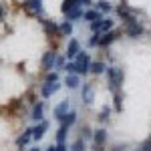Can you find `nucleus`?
Wrapping results in <instances>:
<instances>
[{
	"label": "nucleus",
	"mask_w": 151,
	"mask_h": 151,
	"mask_svg": "<svg viewBox=\"0 0 151 151\" xmlns=\"http://www.w3.org/2000/svg\"><path fill=\"white\" fill-rule=\"evenodd\" d=\"M57 151H69L65 147V143H57Z\"/></svg>",
	"instance_id": "35"
},
{
	"label": "nucleus",
	"mask_w": 151,
	"mask_h": 151,
	"mask_svg": "<svg viewBox=\"0 0 151 151\" xmlns=\"http://www.w3.org/2000/svg\"><path fill=\"white\" fill-rule=\"evenodd\" d=\"M42 28H45V32H47L48 38L60 36V32H58V24L52 22V20H42Z\"/></svg>",
	"instance_id": "5"
},
{
	"label": "nucleus",
	"mask_w": 151,
	"mask_h": 151,
	"mask_svg": "<svg viewBox=\"0 0 151 151\" xmlns=\"http://www.w3.org/2000/svg\"><path fill=\"white\" fill-rule=\"evenodd\" d=\"M65 85H67L69 89H77V87H81V79H79V75H67Z\"/></svg>",
	"instance_id": "15"
},
{
	"label": "nucleus",
	"mask_w": 151,
	"mask_h": 151,
	"mask_svg": "<svg viewBox=\"0 0 151 151\" xmlns=\"http://www.w3.org/2000/svg\"><path fill=\"white\" fill-rule=\"evenodd\" d=\"M26 6L32 8L35 12H40V0H26Z\"/></svg>",
	"instance_id": "27"
},
{
	"label": "nucleus",
	"mask_w": 151,
	"mask_h": 151,
	"mask_svg": "<svg viewBox=\"0 0 151 151\" xmlns=\"http://www.w3.org/2000/svg\"><path fill=\"white\" fill-rule=\"evenodd\" d=\"M89 65H91V58H89V55L81 50V52H79V55L75 57V67H77V75H79V77L87 75V73H89Z\"/></svg>",
	"instance_id": "2"
},
{
	"label": "nucleus",
	"mask_w": 151,
	"mask_h": 151,
	"mask_svg": "<svg viewBox=\"0 0 151 151\" xmlns=\"http://www.w3.org/2000/svg\"><path fill=\"white\" fill-rule=\"evenodd\" d=\"M69 103L70 101H63V103H58V107H55V117H57V121H60L63 117L69 113Z\"/></svg>",
	"instance_id": "12"
},
{
	"label": "nucleus",
	"mask_w": 151,
	"mask_h": 151,
	"mask_svg": "<svg viewBox=\"0 0 151 151\" xmlns=\"http://www.w3.org/2000/svg\"><path fill=\"white\" fill-rule=\"evenodd\" d=\"M121 35H123L121 30H109V32H105V35L99 38V47H109V45H111V42H115Z\"/></svg>",
	"instance_id": "4"
},
{
	"label": "nucleus",
	"mask_w": 151,
	"mask_h": 151,
	"mask_svg": "<svg viewBox=\"0 0 151 151\" xmlns=\"http://www.w3.org/2000/svg\"><path fill=\"white\" fill-rule=\"evenodd\" d=\"M75 121H77V113H75V111H69V113L63 117V119H60L58 123H60L63 127H70V125H73Z\"/></svg>",
	"instance_id": "14"
},
{
	"label": "nucleus",
	"mask_w": 151,
	"mask_h": 151,
	"mask_svg": "<svg viewBox=\"0 0 151 151\" xmlns=\"http://www.w3.org/2000/svg\"><path fill=\"white\" fill-rule=\"evenodd\" d=\"M65 65H67V63H65V57H57L55 58V67H57V69H63Z\"/></svg>",
	"instance_id": "33"
},
{
	"label": "nucleus",
	"mask_w": 151,
	"mask_h": 151,
	"mask_svg": "<svg viewBox=\"0 0 151 151\" xmlns=\"http://www.w3.org/2000/svg\"><path fill=\"white\" fill-rule=\"evenodd\" d=\"M55 58H57V55L52 52V50H48V52H45L42 55V69H52L55 67Z\"/></svg>",
	"instance_id": "11"
},
{
	"label": "nucleus",
	"mask_w": 151,
	"mask_h": 151,
	"mask_svg": "<svg viewBox=\"0 0 151 151\" xmlns=\"http://www.w3.org/2000/svg\"><path fill=\"white\" fill-rule=\"evenodd\" d=\"M105 73H107V79H109V89H111L113 93L119 91V87L123 85V79H125L123 70L117 69V67H111V69H107Z\"/></svg>",
	"instance_id": "1"
},
{
	"label": "nucleus",
	"mask_w": 151,
	"mask_h": 151,
	"mask_svg": "<svg viewBox=\"0 0 151 151\" xmlns=\"http://www.w3.org/2000/svg\"><path fill=\"white\" fill-rule=\"evenodd\" d=\"M99 38H101V36H99V32H95V35L89 38V47H99Z\"/></svg>",
	"instance_id": "31"
},
{
	"label": "nucleus",
	"mask_w": 151,
	"mask_h": 151,
	"mask_svg": "<svg viewBox=\"0 0 151 151\" xmlns=\"http://www.w3.org/2000/svg\"><path fill=\"white\" fill-rule=\"evenodd\" d=\"M58 89H60V85H58V83H45V85H42V89H40V95H42V99H48L52 93H57Z\"/></svg>",
	"instance_id": "6"
},
{
	"label": "nucleus",
	"mask_w": 151,
	"mask_h": 151,
	"mask_svg": "<svg viewBox=\"0 0 151 151\" xmlns=\"http://www.w3.org/2000/svg\"><path fill=\"white\" fill-rule=\"evenodd\" d=\"M105 70H107V67H105V63H101V60H95V63L89 65V73H93V75H101Z\"/></svg>",
	"instance_id": "13"
},
{
	"label": "nucleus",
	"mask_w": 151,
	"mask_h": 151,
	"mask_svg": "<svg viewBox=\"0 0 151 151\" xmlns=\"http://www.w3.org/2000/svg\"><path fill=\"white\" fill-rule=\"evenodd\" d=\"M45 83H58V73H57V70L48 73L47 77H45Z\"/></svg>",
	"instance_id": "28"
},
{
	"label": "nucleus",
	"mask_w": 151,
	"mask_h": 151,
	"mask_svg": "<svg viewBox=\"0 0 151 151\" xmlns=\"http://www.w3.org/2000/svg\"><path fill=\"white\" fill-rule=\"evenodd\" d=\"M70 151H85V139L83 137L75 139V143L70 145Z\"/></svg>",
	"instance_id": "24"
},
{
	"label": "nucleus",
	"mask_w": 151,
	"mask_h": 151,
	"mask_svg": "<svg viewBox=\"0 0 151 151\" xmlns=\"http://www.w3.org/2000/svg\"><path fill=\"white\" fill-rule=\"evenodd\" d=\"M42 115H45V103H35L32 113H30V119L36 121V123H40L42 121Z\"/></svg>",
	"instance_id": "9"
},
{
	"label": "nucleus",
	"mask_w": 151,
	"mask_h": 151,
	"mask_svg": "<svg viewBox=\"0 0 151 151\" xmlns=\"http://www.w3.org/2000/svg\"><path fill=\"white\" fill-rule=\"evenodd\" d=\"M109 113H111V111H109V107H103V109H101V113H99V121H107V119H109Z\"/></svg>",
	"instance_id": "30"
},
{
	"label": "nucleus",
	"mask_w": 151,
	"mask_h": 151,
	"mask_svg": "<svg viewBox=\"0 0 151 151\" xmlns=\"http://www.w3.org/2000/svg\"><path fill=\"white\" fill-rule=\"evenodd\" d=\"M30 139H32V127H30V129H26L22 135H20V137L16 139V145H18V147H24V145H26V143H28Z\"/></svg>",
	"instance_id": "16"
},
{
	"label": "nucleus",
	"mask_w": 151,
	"mask_h": 151,
	"mask_svg": "<svg viewBox=\"0 0 151 151\" xmlns=\"http://www.w3.org/2000/svg\"><path fill=\"white\" fill-rule=\"evenodd\" d=\"M125 35L131 36V38H137V36L143 35V26H141L139 22L135 24H129V26H125Z\"/></svg>",
	"instance_id": "8"
},
{
	"label": "nucleus",
	"mask_w": 151,
	"mask_h": 151,
	"mask_svg": "<svg viewBox=\"0 0 151 151\" xmlns=\"http://www.w3.org/2000/svg\"><path fill=\"white\" fill-rule=\"evenodd\" d=\"M47 151H57V145H50V147H47Z\"/></svg>",
	"instance_id": "36"
},
{
	"label": "nucleus",
	"mask_w": 151,
	"mask_h": 151,
	"mask_svg": "<svg viewBox=\"0 0 151 151\" xmlns=\"http://www.w3.org/2000/svg\"><path fill=\"white\" fill-rule=\"evenodd\" d=\"M79 52H81V45H79V40H77V38H70L69 47H67V57H69V58H75Z\"/></svg>",
	"instance_id": "10"
},
{
	"label": "nucleus",
	"mask_w": 151,
	"mask_h": 151,
	"mask_svg": "<svg viewBox=\"0 0 151 151\" xmlns=\"http://www.w3.org/2000/svg\"><path fill=\"white\" fill-rule=\"evenodd\" d=\"M101 20H103V18H101ZM101 20L91 22V30H93V32H101Z\"/></svg>",
	"instance_id": "32"
},
{
	"label": "nucleus",
	"mask_w": 151,
	"mask_h": 151,
	"mask_svg": "<svg viewBox=\"0 0 151 151\" xmlns=\"http://www.w3.org/2000/svg\"><path fill=\"white\" fill-rule=\"evenodd\" d=\"M111 28H113V20H111V18H103V20H101V30H103V32H109Z\"/></svg>",
	"instance_id": "26"
},
{
	"label": "nucleus",
	"mask_w": 151,
	"mask_h": 151,
	"mask_svg": "<svg viewBox=\"0 0 151 151\" xmlns=\"http://www.w3.org/2000/svg\"><path fill=\"white\" fill-rule=\"evenodd\" d=\"M113 101H115V111H121L123 109V95H121V91H115L113 93Z\"/></svg>",
	"instance_id": "22"
},
{
	"label": "nucleus",
	"mask_w": 151,
	"mask_h": 151,
	"mask_svg": "<svg viewBox=\"0 0 151 151\" xmlns=\"http://www.w3.org/2000/svg\"><path fill=\"white\" fill-rule=\"evenodd\" d=\"M47 129H48V121H40L36 127H32V139H42L45 137V133H47Z\"/></svg>",
	"instance_id": "7"
},
{
	"label": "nucleus",
	"mask_w": 151,
	"mask_h": 151,
	"mask_svg": "<svg viewBox=\"0 0 151 151\" xmlns=\"http://www.w3.org/2000/svg\"><path fill=\"white\" fill-rule=\"evenodd\" d=\"M67 133H69V127H63V125H60V129L57 131V143H65Z\"/></svg>",
	"instance_id": "23"
},
{
	"label": "nucleus",
	"mask_w": 151,
	"mask_h": 151,
	"mask_svg": "<svg viewBox=\"0 0 151 151\" xmlns=\"http://www.w3.org/2000/svg\"><path fill=\"white\" fill-rule=\"evenodd\" d=\"M4 18V10H2V4H0V20Z\"/></svg>",
	"instance_id": "37"
},
{
	"label": "nucleus",
	"mask_w": 151,
	"mask_h": 151,
	"mask_svg": "<svg viewBox=\"0 0 151 151\" xmlns=\"http://www.w3.org/2000/svg\"><path fill=\"white\" fill-rule=\"evenodd\" d=\"M111 8H113V6H111L109 0H101V2L97 4V10H99V12H109Z\"/></svg>",
	"instance_id": "25"
},
{
	"label": "nucleus",
	"mask_w": 151,
	"mask_h": 151,
	"mask_svg": "<svg viewBox=\"0 0 151 151\" xmlns=\"http://www.w3.org/2000/svg\"><path fill=\"white\" fill-rule=\"evenodd\" d=\"M105 143H107V131L105 129H97L93 133V149L105 151Z\"/></svg>",
	"instance_id": "3"
},
{
	"label": "nucleus",
	"mask_w": 151,
	"mask_h": 151,
	"mask_svg": "<svg viewBox=\"0 0 151 151\" xmlns=\"http://www.w3.org/2000/svg\"><path fill=\"white\" fill-rule=\"evenodd\" d=\"M139 151H151V139L143 141V145L139 147Z\"/></svg>",
	"instance_id": "34"
},
{
	"label": "nucleus",
	"mask_w": 151,
	"mask_h": 151,
	"mask_svg": "<svg viewBox=\"0 0 151 151\" xmlns=\"http://www.w3.org/2000/svg\"><path fill=\"white\" fill-rule=\"evenodd\" d=\"M28 151H40V149H38V147H30Z\"/></svg>",
	"instance_id": "38"
},
{
	"label": "nucleus",
	"mask_w": 151,
	"mask_h": 151,
	"mask_svg": "<svg viewBox=\"0 0 151 151\" xmlns=\"http://www.w3.org/2000/svg\"><path fill=\"white\" fill-rule=\"evenodd\" d=\"M75 6H81L79 0H65L63 6H60V10H63V14H67V12H69L70 8H75Z\"/></svg>",
	"instance_id": "21"
},
{
	"label": "nucleus",
	"mask_w": 151,
	"mask_h": 151,
	"mask_svg": "<svg viewBox=\"0 0 151 151\" xmlns=\"http://www.w3.org/2000/svg\"><path fill=\"white\" fill-rule=\"evenodd\" d=\"M65 16H67L69 22H73V20H77V18H81V16H83V8H81V6H75V8H70Z\"/></svg>",
	"instance_id": "17"
},
{
	"label": "nucleus",
	"mask_w": 151,
	"mask_h": 151,
	"mask_svg": "<svg viewBox=\"0 0 151 151\" xmlns=\"http://www.w3.org/2000/svg\"><path fill=\"white\" fill-rule=\"evenodd\" d=\"M58 32L65 36H69L70 32H73V22H69V20H65L63 24H58Z\"/></svg>",
	"instance_id": "20"
},
{
	"label": "nucleus",
	"mask_w": 151,
	"mask_h": 151,
	"mask_svg": "<svg viewBox=\"0 0 151 151\" xmlns=\"http://www.w3.org/2000/svg\"><path fill=\"white\" fill-rule=\"evenodd\" d=\"M63 69L67 70L69 75H77V67H75V63H67V65H65Z\"/></svg>",
	"instance_id": "29"
},
{
	"label": "nucleus",
	"mask_w": 151,
	"mask_h": 151,
	"mask_svg": "<svg viewBox=\"0 0 151 151\" xmlns=\"http://www.w3.org/2000/svg\"><path fill=\"white\" fill-rule=\"evenodd\" d=\"M83 18H85V20H89V22L101 20V12H99V10H87V12H83Z\"/></svg>",
	"instance_id": "18"
},
{
	"label": "nucleus",
	"mask_w": 151,
	"mask_h": 151,
	"mask_svg": "<svg viewBox=\"0 0 151 151\" xmlns=\"http://www.w3.org/2000/svg\"><path fill=\"white\" fill-rule=\"evenodd\" d=\"M83 101H85V105H89L93 101V89H91V85H83Z\"/></svg>",
	"instance_id": "19"
}]
</instances>
